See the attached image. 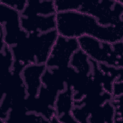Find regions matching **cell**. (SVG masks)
Segmentation results:
<instances>
[{
  "mask_svg": "<svg viewBox=\"0 0 123 123\" xmlns=\"http://www.w3.org/2000/svg\"><path fill=\"white\" fill-rule=\"evenodd\" d=\"M56 30L58 35L71 38L87 36L114 43L123 41V25L103 26L93 16L80 11L57 12Z\"/></svg>",
  "mask_w": 123,
  "mask_h": 123,
  "instance_id": "1",
  "label": "cell"
},
{
  "mask_svg": "<svg viewBox=\"0 0 123 123\" xmlns=\"http://www.w3.org/2000/svg\"><path fill=\"white\" fill-rule=\"evenodd\" d=\"M56 29L40 34L27 33L25 37L11 48L14 64L24 68L28 64H45L58 37Z\"/></svg>",
  "mask_w": 123,
  "mask_h": 123,
  "instance_id": "2",
  "label": "cell"
},
{
  "mask_svg": "<svg viewBox=\"0 0 123 123\" xmlns=\"http://www.w3.org/2000/svg\"><path fill=\"white\" fill-rule=\"evenodd\" d=\"M80 11L94 17L103 26L123 25L122 0H98L82 1Z\"/></svg>",
  "mask_w": 123,
  "mask_h": 123,
  "instance_id": "3",
  "label": "cell"
},
{
  "mask_svg": "<svg viewBox=\"0 0 123 123\" xmlns=\"http://www.w3.org/2000/svg\"><path fill=\"white\" fill-rule=\"evenodd\" d=\"M79 48L92 61L118 68H123V56L115 51L112 43L84 36L77 39Z\"/></svg>",
  "mask_w": 123,
  "mask_h": 123,
  "instance_id": "4",
  "label": "cell"
},
{
  "mask_svg": "<svg viewBox=\"0 0 123 123\" xmlns=\"http://www.w3.org/2000/svg\"><path fill=\"white\" fill-rule=\"evenodd\" d=\"M21 13L0 3V46L12 47L27 34L21 25Z\"/></svg>",
  "mask_w": 123,
  "mask_h": 123,
  "instance_id": "5",
  "label": "cell"
},
{
  "mask_svg": "<svg viewBox=\"0 0 123 123\" xmlns=\"http://www.w3.org/2000/svg\"><path fill=\"white\" fill-rule=\"evenodd\" d=\"M79 49L77 39L59 35L45 63L46 67L53 68L69 67L72 56Z\"/></svg>",
  "mask_w": 123,
  "mask_h": 123,
  "instance_id": "6",
  "label": "cell"
},
{
  "mask_svg": "<svg viewBox=\"0 0 123 123\" xmlns=\"http://www.w3.org/2000/svg\"><path fill=\"white\" fill-rule=\"evenodd\" d=\"M46 69L45 64H31L25 66L21 73L27 97H36L42 86L41 78Z\"/></svg>",
  "mask_w": 123,
  "mask_h": 123,
  "instance_id": "7",
  "label": "cell"
},
{
  "mask_svg": "<svg viewBox=\"0 0 123 123\" xmlns=\"http://www.w3.org/2000/svg\"><path fill=\"white\" fill-rule=\"evenodd\" d=\"M74 102L73 91L71 86L58 93L54 109L55 116L59 123H76L71 114Z\"/></svg>",
  "mask_w": 123,
  "mask_h": 123,
  "instance_id": "8",
  "label": "cell"
},
{
  "mask_svg": "<svg viewBox=\"0 0 123 123\" xmlns=\"http://www.w3.org/2000/svg\"><path fill=\"white\" fill-rule=\"evenodd\" d=\"M21 25L27 33L40 34L56 29L55 15L21 16Z\"/></svg>",
  "mask_w": 123,
  "mask_h": 123,
  "instance_id": "9",
  "label": "cell"
},
{
  "mask_svg": "<svg viewBox=\"0 0 123 123\" xmlns=\"http://www.w3.org/2000/svg\"><path fill=\"white\" fill-rule=\"evenodd\" d=\"M57 13L53 0H27L26 5L21 13V16H49Z\"/></svg>",
  "mask_w": 123,
  "mask_h": 123,
  "instance_id": "10",
  "label": "cell"
},
{
  "mask_svg": "<svg viewBox=\"0 0 123 123\" xmlns=\"http://www.w3.org/2000/svg\"><path fill=\"white\" fill-rule=\"evenodd\" d=\"M115 117V109L112 100L99 106L90 115L88 123H113Z\"/></svg>",
  "mask_w": 123,
  "mask_h": 123,
  "instance_id": "11",
  "label": "cell"
},
{
  "mask_svg": "<svg viewBox=\"0 0 123 123\" xmlns=\"http://www.w3.org/2000/svg\"><path fill=\"white\" fill-rule=\"evenodd\" d=\"M70 66L77 72L90 74L92 70V61L79 49L72 56Z\"/></svg>",
  "mask_w": 123,
  "mask_h": 123,
  "instance_id": "12",
  "label": "cell"
},
{
  "mask_svg": "<svg viewBox=\"0 0 123 123\" xmlns=\"http://www.w3.org/2000/svg\"><path fill=\"white\" fill-rule=\"evenodd\" d=\"M57 12L72 11H79L82 1L71 0H54Z\"/></svg>",
  "mask_w": 123,
  "mask_h": 123,
  "instance_id": "13",
  "label": "cell"
},
{
  "mask_svg": "<svg viewBox=\"0 0 123 123\" xmlns=\"http://www.w3.org/2000/svg\"><path fill=\"white\" fill-rule=\"evenodd\" d=\"M0 3H2L21 13L24 10L27 0H0Z\"/></svg>",
  "mask_w": 123,
  "mask_h": 123,
  "instance_id": "14",
  "label": "cell"
},
{
  "mask_svg": "<svg viewBox=\"0 0 123 123\" xmlns=\"http://www.w3.org/2000/svg\"><path fill=\"white\" fill-rule=\"evenodd\" d=\"M111 95L112 98L123 96V76L116 79L112 84Z\"/></svg>",
  "mask_w": 123,
  "mask_h": 123,
  "instance_id": "15",
  "label": "cell"
}]
</instances>
